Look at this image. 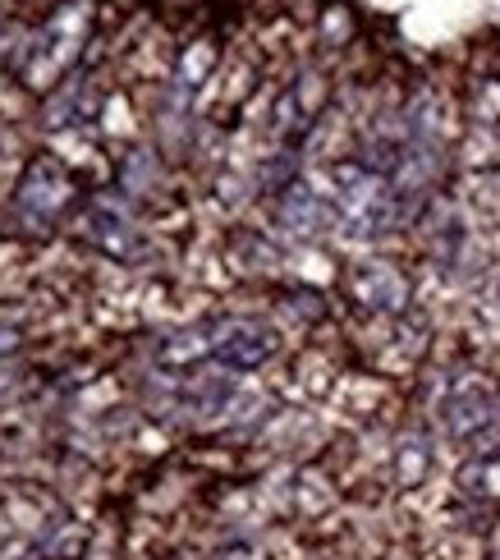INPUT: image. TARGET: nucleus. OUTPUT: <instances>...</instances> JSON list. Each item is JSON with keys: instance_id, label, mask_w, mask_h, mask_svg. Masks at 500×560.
<instances>
[{"instance_id": "nucleus-7", "label": "nucleus", "mask_w": 500, "mask_h": 560, "mask_svg": "<svg viewBox=\"0 0 500 560\" xmlns=\"http://www.w3.org/2000/svg\"><path fill=\"white\" fill-rule=\"evenodd\" d=\"M359 285H363V294L376 303V308H399V303L409 299V285H404L391 267H368Z\"/></svg>"}, {"instance_id": "nucleus-3", "label": "nucleus", "mask_w": 500, "mask_h": 560, "mask_svg": "<svg viewBox=\"0 0 500 560\" xmlns=\"http://www.w3.org/2000/svg\"><path fill=\"white\" fill-rule=\"evenodd\" d=\"M69 198H74V184H69L60 161H33L28 175L19 179V194H14V212L28 221V225H51Z\"/></svg>"}, {"instance_id": "nucleus-1", "label": "nucleus", "mask_w": 500, "mask_h": 560, "mask_svg": "<svg viewBox=\"0 0 500 560\" xmlns=\"http://www.w3.org/2000/svg\"><path fill=\"white\" fill-rule=\"evenodd\" d=\"M336 184H340V221L349 225V235H381L395 221L399 207H395L391 184L381 179V171L340 166Z\"/></svg>"}, {"instance_id": "nucleus-9", "label": "nucleus", "mask_w": 500, "mask_h": 560, "mask_svg": "<svg viewBox=\"0 0 500 560\" xmlns=\"http://www.w3.org/2000/svg\"><path fill=\"white\" fill-rule=\"evenodd\" d=\"M14 349H19V336H14V331H5V326H0V359H5V354H14Z\"/></svg>"}, {"instance_id": "nucleus-2", "label": "nucleus", "mask_w": 500, "mask_h": 560, "mask_svg": "<svg viewBox=\"0 0 500 560\" xmlns=\"http://www.w3.org/2000/svg\"><path fill=\"white\" fill-rule=\"evenodd\" d=\"M83 33H88V10L65 5L60 14H51V23L42 28V37L28 46V60H23V74L37 88H51V79H60L69 65L83 51Z\"/></svg>"}, {"instance_id": "nucleus-8", "label": "nucleus", "mask_w": 500, "mask_h": 560, "mask_svg": "<svg viewBox=\"0 0 500 560\" xmlns=\"http://www.w3.org/2000/svg\"><path fill=\"white\" fill-rule=\"evenodd\" d=\"M280 217L290 221V225H307V230H317L326 221V207L317 194H307V189H290V198H284L280 207Z\"/></svg>"}, {"instance_id": "nucleus-5", "label": "nucleus", "mask_w": 500, "mask_h": 560, "mask_svg": "<svg viewBox=\"0 0 500 560\" xmlns=\"http://www.w3.org/2000/svg\"><path fill=\"white\" fill-rule=\"evenodd\" d=\"M83 235L97 244L102 253H111V258H129V253L138 248L133 221L115 202H92L88 207V212H83Z\"/></svg>"}, {"instance_id": "nucleus-4", "label": "nucleus", "mask_w": 500, "mask_h": 560, "mask_svg": "<svg viewBox=\"0 0 500 560\" xmlns=\"http://www.w3.org/2000/svg\"><path fill=\"white\" fill-rule=\"evenodd\" d=\"M207 345H211V359H221L225 368H261L276 354V336L261 322H244V317L211 322Z\"/></svg>"}, {"instance_id": "nucleus-6", "label": "nucleus", "mask_w": 500, "mask_h": 560, "mask_svg": "<svg viewBox=\"0 0 500 560\" xmlns=\"http://www.w3.org/2000/svg\"><path fill=\"white\" fill-rule=\"evenodd\" d=\"M445 423L455 436H468L473 428H487L491 423V400L482 390H460L455 400L445 405Z\"/></svg>"}]
</instances>
